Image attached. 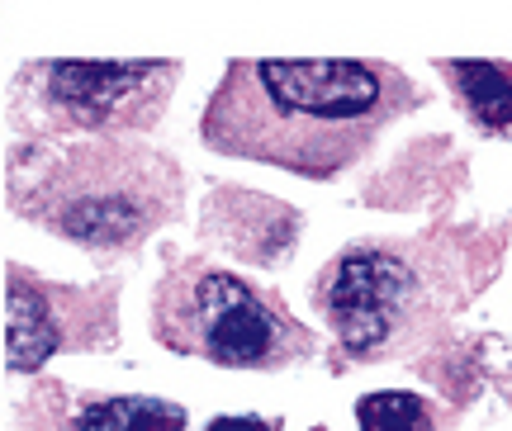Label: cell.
Segmentation results:
<instances>
[{
  "instance_id": "1",
  "label": "cell",
  "mask_w": 512,
  "mask_h": 431,
  "mask_svg": "<svg viewBox=\"0 0 512 431\" xmlns=\"http://www.w3.org/2000/svg\"><path fill=\"white\" fill-rule=\"evenodd\" d=\"M418 105L413 76L366 57H238L204 105L200 138L219 157L328 180Z\"/></svg>"
},
{
  "instance_id": "2",
  "label": "cell",
  "mask_w": 512,
  "mask_h": 431,
  "mask_svg": "<svg viewBox=\"0 0 512 431\" xmlns=\"http://www.w3.org/2000/svg\"><path fill=\"white\" fill-rule=\"evenodd\" d=\"M157 337L181 356H204L228 370H285L313 351L309 332L252 285L195 261L171 270L157 289Z\"/></svg>"
},
{
  "instance_id": "3",
  "label": "cell",
  "mask_w": 512,
  "mask_h": 431,
  "mask_svg": "<svg viewBox=\"0 0 512 431\" xmlns=\"http://www.w3.org/2000/svg\"><path fill=\"white\" fill-rule=\"evenodd\" d=\"M181 176L157 152H124V147H95L72 152V162L57 171L43 204L29 214L48 218L62 237L86 247H124L166 214Z\"/></svg>"
},
{
  "instance_id": "4",
  "label": "cell",
  "mask_w": 512,
  "mask_h": 431,
  "mask_svg": "<svg viewBox=\"0 0 512 431\" xmlns=\"http://www.w3.org/2000/svg\"><path fill=\"white\" fill-rule=\"evenodd\" d=\"M171 81V62H43L19 81V105L29 100L53 128H147Z\"/></svg>"
},
{
  "instance_id": "5",
  "label": "cell",
  "mask_w": 512,
  "mask_h": 431,
  "mask_svg": "<svg viewBox=\"0 0 512 431\" xmlns=\"http://www.w3.org/2000/svg\"><path fill=\"white\" fill-rule=\"evenodd\" d=\"M318 308L351 356H384L418 318V275L384 247H347L318 280Z\"/></svg>"
},
{
  "instance_id": "6",
  "label": "cell",
  "mask_w": 512,
  "mask_h": 431,
  "mask_svg": "<svg viewBox=\"0 0 512 431\" xmlns=\"http://www.w3.org/2000/svg\"><path fill=\"white\" fill-rule=\"evenodd\" d=\"M67 346V332L57 323V304L43 285L29 275H10V337H5V356L10 370L29 375L43 360Z\"/></svg>"
},
{
  "instance_id": "7",
  "label": "cell",
  "mask_w": 512,
  "mask_h": 431,
  "mask_svg": "<svg viewBox=\"0 0 512 431\" xmlns=\"http://www.w3.org/2000/svg\"><path fill=\"white\" fill-rule=\"evenodd\" d=\"M441 76L451 81L470 124L494 138H512V62H441Z\"/></svg>"
},
{
  "instance_id": "8",
  "label": "cell",
  "mask_w": 512,
  "mask_h": 431,
  "mask_svg": "<svg viewBox=\"0 0 512 431\" xmlns=\"http://www.w3.org/2000/svg\"><path fill=\"white\" fill-rule=\"evenodd\" d=\"M72 431H185V408L166 398H105L76 417Z\"/></svg>"
},
{
  "instance_id": "9",
  "label": "cell",
  "mask_w": 512,
  "mask_h": 431,
  "mask_svg": "<svg viewBox=\"0 0 512 431\" xmlns=\"http://www.w3.org/2000/svg\"><path fill=\"white\" fill-rule=\"evenodd\" d=\"M356 427L361 431H437V408L418 394L384 389V394H366L356 403Z\"/></svg>"
},
{
  "instance_id": "10",
  "label": "cell",
  "mask_w": 512,
  "mask_h": 431,
  "mask_svg": "<svg viewBox=\"0 0 512 431\" xmlns=\"http://www.w3.org/2000/svg\"><path fill=\"white\" fill-rule=\"evenodd\" d=\"M204 431H275V422H261V417H214Z\"/></svg>"
}]
</instances>
